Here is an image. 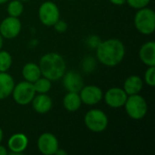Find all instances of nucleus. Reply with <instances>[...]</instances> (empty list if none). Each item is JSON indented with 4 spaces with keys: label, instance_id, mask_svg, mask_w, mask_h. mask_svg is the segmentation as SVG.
Listing matches in <instances>:
<instances>
[{
    "label": "nucleus",
    "instance_id": "nucleus-34",
    "mask_svg": "<svg viewBox=\"0 0 155 155\" xmlns=\"http://www.w3.org/2000/svg\"><path fill=\"white\" fill-rule=\"evenodd\" d=\"M19 1H21V2H25V1H28V0H19Z\"/></svg>",
    "mask_w": 155,
    "mask_h": 155
},
{
    "label": "nucleus",
    "instance_id": "nucleus-25",
    "mask_svg": "<svg viewBox=\"0 0 155 155\" xmlns=\"http://www.w3.org/2000/svg\"><path fill=\"white\" fill-rule=\"evenodd\" d=\"M151 0H126V3L134 9H141L146 7L150 4Z\"/></svg>",
    "mask_w": 155,
    "mask_h": 155
},
{
    "label": "nucleus",
    "instance_id": "nucleus-9",
    "mask_svg": "<svg viewBox=\"0 0 155 155\" xmlns=\"http://www.w3.org/2000/svg\"><path fill=\"white\" fill-rule=\"evenodd\" d=\"M37 148L43 154L53 155L59 148V143L57 138L53 134L44 133L37 140Z\"/></svg>",
    "mask_w": 155,
    "mask_h": 155
},
{
    "label": "nucleus",
    "instance_id": "nucleus-12",
    "mask_svg": "<svg viewBox=\"0 0 155 155\" xmlns=\"http://www.w3.org/2000/svg\"><path fill=\"white\" fill-rule=\"evenodd\" d=\"M63 84L67 92L79 93L84 87V80L82 75L75 71L65 72L63 75Z\"/></svg>",
    "mask_w": 155,
    "mask_h": 155
},
{
    "label": "nucleus",
    "instance_id": "nucleus-30",
    "mask_svg": "<svg viewBox=\"0 0 155 155\" xmlns=\"http://www.w3.org/2000/svg\"><path fill=\"white\" fill-rule=\"evenodd\" d=\"M54 154L56 155H66L67 154V153L65 152V151H64L63 149H60V148H58L57 150H56V152H55V153Z\"/></svg>",
    "mask_w": 155,
    "mask_h": 155
},
{
    "label": "nucleus",
    "instance_id": "nucleus-22",
    "mask_svg": "<svg viewBox=\"0 0 155 155\" xmlns=\"http://www.w3.org/2000/svg\"><path fill=\"white\" fill-rule=\"evenodd\" d=\"M12 56L7 51L0 50V72H7L12 65Z\"/></svg>",
    "mask_w": 155,
    "mask_h": 155
},
{
    "label": "nucleus",
    "instance_id": "nucleus-21",
    "mask_svg": "<svg viewBox=\"0 0 155 155\" xmlns=\"http://www.w3.org/2000/svg\"><path fill=\"white\" fill-rule=\"evenodd\" d=\"M24 12V5L23 2L19 0L10 1L7 5V13L10 16L19 17Z\"/></svg>",
    "mask_w": 155,
    "mask_h": 155
},
{
    "label": "nucleus",
    "instance_id": "nucleus-7",
    "mask_svg": "<svg viewBox=\"0 0 155 155\" xmlns=\"http://www.w3.org/2000/svg\"><path fill=\"white\" fill-rule=\"evenodd\" d=\"M38 16L45 26H53L60 19V10L52 1L44 2L38 9Z\"/></svg>",
    "mask_w": 155,
    "mask_h": 155
},
{
    "label": "nucleus",
    "instance_id": "nucleus-20",
    "mask_svg": "<svg viewBox=\"0 0 155 155\" xmlns=\"http://www.w3.org/2000/svg\"><path fill=\"white\" fill-rule=\"evenodd\" d=\"M52 81L45 77H39L35 82L33 83L35 90L38 94H47L52 87Z\"/></svg>",
    "mask_w": 155,
    "mask_h": 155
},
{
    "label": "nucleus",
    "instance_id": "nucleus-28",
    "mask_svg": "<svg viewBox=\"0 0 155 155\" xmlns=\"http://www.w3.org/2000/svg\"><path fill=\"white\" fill-rule=\"evenodd\" d=\"M109 1L115 5H123L126 3V0H109Z\"/></svg>",
    "mask_w": 155,
    "mask_h": 155
},
{
    "label": "nucleus",
    "instance_id": "nucleus-5",
    "mask_svg": "<svg viewBox=\"0 0 155 155\" xmlns=\"http://www.w3.org/2000/svg\"><path fill=\"white\" fill-rule=\"evenodd\" d=\"M86 127L94 133L104 132L108 126V117L100 109H92L84 116Z\"/></svg>",
    "mask_w": 155,
    "mask_h": 155
},
{
    "label": "nucleus",
    "instance_id": "nucleus-4",
    "mask_svg": "<svg viewBox=\"0 0 155 155\" xmlns=\"http://www.w3.org/2000/svg\"><path fill=\"white\" fill-rule=\"evenodd\" d=\"M124 106L128 116L134 120H142L148 111V105L145 99L139 94L128 95Z\"/></svg>",
    "mask_w": 155,
    "mask_h": 155
},
{
    "label": "nucleus",
    "instance_id": "nucleus-16",
    "mask_svg": "<svg viewBox=\"0 0 155 155\" xmlns=\"http://www.w3.org/2000/svg\"><path fill=\"white\" fill-rule=\"evenodd\" d=\"M14 86V78L6 72H0V100H4L10 96Z\"/></svg>",
    "mask_w": 155,
    "mask_h": 155
},
{
    "label": "nucleus",
    "instance_id": "nucleus-2",
    "mask_svg": "<svg viewBox=\"0 0 155 155\" xmlns=\"http://www.w3.org/2000/svg\"><path fill=\"white\" fill-rule=\"evenodd\" d=\"M41 74L50 81H57L66 72V63L57 53H47L39 61Z\"/></svg>",
    "mask_w": 155,
    "mask_h": 155
},
{
    "label": "nucleus",
    "instance_id": "nucleus-17",
    "mask_svg": "<svg viewBox=\"0 0 155 155\" xmlns=\"http://www.w3.org/2000/svg\"><path fill=\"white\" fill-rule=\"evenodd\" d=\"M143 86V82L142 78L138 75H131L124 81V90L127 95L138 94Z\"/></svg>",
    "mask_w": 155,
    "mask_h": 155
},
{
    "label": "nucleus",
    "instance_id": "nucleus-32",
    "mask_svg": "<svg viewBox=\"0 0 155 155\" xmlns=\"http://www.w3.org/2000/svg\"><path fill=\"white\" fill-rule=\"evenodd\" d=\"M3 44H4V40H3V36L0 35V50L2 49V46H3Z\"/></svg>",
    "mask_w": 155,
    "mask_h": 155
},
{
    "label": "nucleus",
    "instance_id": "nucleus-29",
    "mask_svg": "<svg viewBox=\"0 0 155 155\" xmlns=\"http://www.w3.org/2000/svg\"><path fill=\"white\" fill-rule=\"evenodd\" d=\"M8 152L6 150V148L3 145H0V155H7Z\"/></svg>",
    "mask_w": 155,
    "mask_h": 155
},
{
    "label": "nucleus",
    "instance_id": "nucleus-14",
    "mask_svg": "<svg viewBox=\"0 0 155 155\" xmlns=\"http://www.w3.org/2000/svg\"><path fill=\"white\" fill-rule=\"evenodd\" d=\"M31 103L34 110L40 114L48 113L53 106V101L46 94H38V95H35Z\"/></svg>",
    "mask_w": 155,
    "mask_h": 155
},
{
    "label": "nucleus",
    "instance_id": "nucleus-1",
    "mask_svg": "<svg viewBox=\"0 0 155 155\" xmlns=\"http://www.w3.org/2000/svg\"><path fill=\"white\" fill-rule=\"evenodd\" d=\"M125 47L122 41L110 38L101 43L96 47L97 60L106 66H116L124 58Z\"/></svg>",
    "mask_w": 155,
    "mask_h": 155
},
{
    "label": "nucleus",
    "instance_id": "nucleus-31",
    "mask_svg": "<svg viewBox=\"0 0 155 155\" xmlns=\"http://www.w3.org/2000/svg\"><path fill=\"white\" fill-rule=\"evenodd\" d=\"M3 137H4V133H3V130L0 127V143H1V142L3 140Z\"/></svg>",
    "mask_w": 155,
    "mask_h": 155
},
{
    "label": "nucleus",
    "instance_id": "nucleus-33",
    "mask_svg": "<svg viewBox=\"0 0 155 155\" xmlns=\"http://www.w3.org/2000/svg\"><path fill=\"white\" fill-rule=\"evenodd\" d=\"M8 0H0V5H2V4H4V3H6Z\"/></svg>",
    "mask_w": 155,
    "mask_h": 155
},
{
    "label": "nucleus",
    "instance_id": "nucleus-8",
    "mask_svg": "<svg viewBox=\"0 0 155 155\" xmlns=\"http://www.w3.org/2000/svg\"><path fill=\"white\" fill-rule=\"evenodd\" d=\"M22 29V25L18 17H5L0 24V35L3 38L13 39L16 37Z\"/></svg>",
    "mask_w": 155,
    "mask_h": 155
},
{
    "label": "nucleus",
    "instance_id": "nucleus-11",
    "mask_svg": "<svg viewBox=\"0 0 155 155\" xmlns=\"http://www.w3.org/2000/svg\"><path fill=\"white\" fill-rule=\"evenodd\" d=\"M128 95L123 88L113 87L107 90L104 94V101L109 107L120 108L123 107L126 102Z\"/></svg>",
    "mask_w": 155,
    "mask_h": 155
},
{
    "label": "nucleus",
    "instance_id": "nucleus-18",
    "mask_svg": "<svg viewBox=\"0 0 155 155\" xmlns=\"http://www.w3.org/2000/svg\"><path fill=\"white\" fill-rule=\"evenodd\" d=\"M82 100L80 98L79 93L75 92H68L63 100V104L65 110L68 112H76L82 105Z\"/></svg>",
    "mask_w": 155,
    "mask_h": 155
},
{
    "label": "nucleus",
    "instance_id": "nucleus-15",
    "mask_svg": "<svg viewBox=\"0 0 155 155\" xmlns=\"http://www.w3.org/2000/svg\"><path fill=\"white\" fill-rule=\"evenodd\" d=\"M141 61L147 66L155 65V43L153 41L146 42L139 50Z\"/></svg>",
    "mask_w": 155,
    "mask_h": 155
},
{
    "label": "nucleus",
    "instance_id": "nucleus-24",
    "mask_svg": "<svg viewBox=\"0 0 155 155\" xmlns=\"http://www.w3.org/2000/svg\"><path fill=\"white\" fill-rule=\"evenodd\" d=\"M95 64H96L95 59L92 56H87L83 60V68L86 73L94 71L95 68Z\"/></svg>",
    "mask_w": 155,
    "mask_h": 155
},
{
    "label": "nucleus",
    "instance_id": "nucleus-19",
    "mask_svg": "<svg viewBox=\"0 0 155 155\" xmlns=\"http://www.w3.org/2000/svg\"><path fill=\"white\" fill-rule=\"evenodd\" d=\"M22 75H23L25 81H27L32 84L34 82H35L39 77L42 76L39 65L35 63L25 64L22 69Z\"/></svg>",
    "mask_w": 155,
    "mask_h": 155
},
{
    "label": "nucleus",
    "instance_id": "nucleus-27",
    "mask_svg": "<svg viewBox=\"0 0 155 155\" xmlns=\"http://www.w3.org/2000/svg\"><path fill=\"white\" fill-rule=\"evenodd\" d=\"M100 38L97 37V36H91L89 39H88V45L93 47V48H96L98 46V45L101 43V41L99 40Z\"/></svg>",
    "mask_w": 155,
    "mask_h": 155
},
{
    "label": "nucleus",
    "instance_id": "nucleus-3",
    "mask_svg": "<svg viewBox=\"0 0 155 155\" xmlns=\"http://www.w3.org/2000/svg\"><path fill=\"white\" fill-rule=\"evenodd\" d=\"M134 25L141 34L145 35H152L155 29L154 11L147 6L138 9L134 15Z\"/></svg>",
    "mask_w": 155,
    "mask_h": 155
},
{
    "label": "nucleus",
    "instance_id": "nucleus-6",
    "mask_svg": "<svg viewBox=\"0 0 155 155\" xmlns=\"http://www.w3.org/2000/svg\"><path fill=\"white\" fill-rule=\"evenodd\" d=\"M36 92L35 90L34 84L27 81H23L18 83L16 85L15 84L12 95L14 101L20 105L29 104L34 99Z\"/></svg>",
    "mask_w": 155,
    "mask_h": 155
},
{
    "label": "nucleus",
    "instance_id": "nucleus-23",
    "mask_svg": "<svg viewBox=\"0 0 155 155\" xmlns=\"http://www.w3.org/2000/svg\"><path fill=\"white\" fill-rule=\"evenodd\" d=\"M144 81L149 85L153 87L155 85V65L148 66V69L144 74Z\"/></svg>",
    "mask_w": 155,
    "mask_h": 155
},
{
    "label": "nucleus",
    "instance_id": "nucleus-10",
    "mask_svg": "<svg viewBox=\"0 0 155 155\" xmlns=\"http://www.w3.org/2000/svg\"><path fill=\"white\" fill-rule=\"evenodd\" d=\"M79 95L83 104L86 105H94L103 99L104 93L102 89L96 85H84L79 92Z\"/></svg>",
    "mask_w": 155,
    "mask_h": 155
},
{
    "label": "nucleus",
    "instance_id": "nucleus-13",
    "mask_svg": "<svg viewBox=\"0 0 155 155\" xmlns=\"http://www.w3.org/2000/svg\"><path fill=\"white\" fill-rule=\"evenodd\" d=\"M27 145L28 138L21 133L13 134L7 142V147L11 154H21L27 148Z\"/></svg>",
    "mask_w": 155,
    "mask_h": 155
},
{
    "label": "nucleus",
    "instance_id": "nucleus-26",
    "mask_svg": "<svg viewBox=\"0 0 155 155\" xmlns=\"http://www.w3.org/2000/svg\"><path fill=\"white\" fill-rule=\"evenodd\" d=\"M54 27V29H55V31L56 32H58V33H64L66 30H67V28H68V25H67V23L65 22V21H64V20H58L54 25H53Z\"/></svg>",
    "mask_w": 155,
    "mask_h": 155
}]
</instances>
